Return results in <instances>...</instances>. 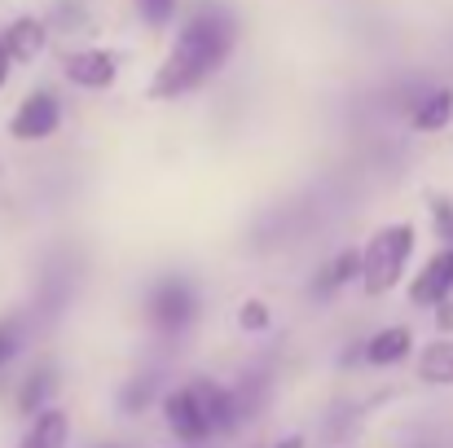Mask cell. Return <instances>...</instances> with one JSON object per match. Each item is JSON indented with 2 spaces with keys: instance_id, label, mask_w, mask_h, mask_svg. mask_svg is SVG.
<instances>
[{
  "instance_id": "cell-1",
  "label": "cell",
  "mask_w": 453,
  "mask_h": 448,
  "mask_svg": "<svg viewBox=\"0 0 453 448\" xmlns=\"http://www.w3.org/2000/svg\"><path fill=\"white\" fill-rule=\"evenodd\" d=\"M229 44H234V27H229L225 13H216V9L194 13L185 22V31L176 35L167 62L158 66V75H154V84H150V97L167 102V97H180V93L198 88L203 80H211L216 66L225 62Z\"/></svg>"
},
{
  "instance_id": "cell-2",
  "label": "cell",
  "mask_w": 453,
  "mask_h": 448,
  "mask_svg": "<svg viewBox=\"0 0 453 448\" xmlns=\"http://www.w3.org/2000/svg\"><path fill=\"white\" fill-rule=\"evenodd\" d=\"M410 255H414V229H410V224H388V229H379V233L365 242L361 269H357L365 295H388V291L401 282Z\"/></svg>"
},
{
  "instance_id": "cell-3",
  "label": "cell",
  "mask_w": 453,
  "mask_h": 448,
  "mask_svg": "<svg viewBox=\"0 0 453 448\" xmlns=\"http://www.w3.org/2000/svg\"><path fill=\"white\" fill-rule=\"evenodd\" d=\"M58 124H62L58 102H53L49 93H31V97L18 106V115H13L9 133H13L18 141H44V137H53V133H58Z\"/></svg>"
},
{
  "instance_id": "cell-4",
  "label": "cell",
  "mask_w": 453,
  "mask_h": 448,
  "mask_svg": "<svg viewBox=\"0 0 453 448\" xmlns=\"http://www.w3.org/2000/svg\"><path fill=\"white\" fill-rule=\"evenodd\" d=\"M163 418H167L172 436L185 440V444L211 440V427H207V418H203V409H198V400H194L189 387H180V391H172V396L163 400Z\"/></svg>"
},
{
  "instance_id": "cell-5",
  "label": "cell",
  "mask_w": 453,
  "mask_h": 448,
  "mask_svg": "<svg viewBox=\"0 0 453 448\" xmlns=\"http://www.w3.org/2000/svg\"><path fill=\"white\" fill-rule=\"evenodd\" d=\"M62 71L80 88H111L119 66H115V53H106V49H80L62 62Z\"/></svg>"
},
{
  "instance_id": "cell-6",
  "label": "cell",
  "mask_w": 453,
  "mask_h": 448,
  "mask_svg": "<svg viewBox=\"0 0 453 448\" xmlns=\"http://www.w3.org/2000/svg\"><path fill=\"white\" fill-rule=\"evenodd\" d=\"M453 291V247H445L441 255H432L427 260V269L414 277V286H410V299L414 303H423V308H432V303H445Z\"/></svg>"
},
{
  "instance_id": "cell-7",
  "label": "cell",
  "mask_w": 453,
  "mask_h": 448,
  "mask_svg": "<svg viewBox=\"0 0 453 448\" xmlns=\"http://www.w3.org/2000/svg\"><path fill=\"white\" fill-rule=\"evenodd\" d=\"M189 391H194V400H198V409H203V418H207L211 431H229V427L238 422V400H234V391H225L220 383L198 378V383H189Z\"/></svg>"
},
{
  "instance_id": "cell-8",
  "label": "cell",
  "mask_w": 453,
  "mask_h": 448,
  "mask_svg": "<svg viewBox=\"0 0 453 448\" xmlns=\"http://www.w3.org/2000/svg\"><path fill=\"white\" fill-rule=\"evenodd\" d=\"M150 316H154V325H163V330H180V325H189V316H194V295H189V286H180V282H163L150 299Z\"/></svg>"
},
{
  "instance_id": "cell-9",
  "label": "cell",
  "mask_w": 453,
  "mask_h": 448,
  "mask_svg": "<svg viewBox=\"0 0 453 448\" xmlns=\"http://www.w3.org/2000/svg\"><path fill=\"white\" fill-rule=\"evenodd\" d=\"M4 53H9V62H31V57H40V49H44V27L35 22V18H18V22H9V31H4Z\"/></svg>"
},
{
  "instance_id": "cell-10",
  "label": "cell",
  "mask_w": 453,
  "mask_h": 448,
  "mask_svg": "<svg viewBox=\"0 0 453 448\" xmlns=\"http://www.w3.org/2000/svg\"><path fill=\"white\" fill-rule=\"evenodd\" d=\"M66 436H71L66 414L62 409H40L35 422H31V431L22 436L18 448H66Z\"/></svg>"
},
{
  "instance_id": "cell-11",
  "label": "cell",
  "mask_w": 453,
  "mask_h": 448,
  "mask_svg": "<svg viewBox=\"0 0 453 448\" xmlns=\"http://www.w3.org/2000/svg\"><path fill=\"white\" fill-rule=\"evenodd\" d=\"M418 378L432 383V387H453V338L449 334L423 347V356H418Z\"/></svg>"
},
{
  "instance_id": "cell-12",
  "label": "cell",
  "mask_w": 453,
  "mask_h": 448,
  "mask_svg": "<svg viewBox=\"0 0 453 448\" xmlns=\"http://www.w3.org/2000/svg\"><path fill=\"white\" fill-rule=\"evenodd\" d=\"M410 347H414V334L405 325H392V330H383L365 343V361L370 365H396V361L410 356Z\"/></svg>"
},
{
  "instance_id": "cell-13",
  "label": "cell",
  "mask_w": 453,
  "mask_h": 448,
  "mask_svg": "<svg viewBox=\"0 0 453 448\" xmlns=\"http://www.w3.org/2000/svg\"><path fill=\"white\" fill-rule=\"evenodd\" d=\"M449 119H453V93L449 88H436V93L414 110V128H418V133H441Z\"/></svg>"
},
{
  "instance_id": "cell-14",
  "label": "cell",
  "mask_w": 453,
  "mask_h": 448,
  "mask_svg": "<svg viewBox=\"0 0 453 448\" xmlns=\"http://www.w3.org/2000/svg\"><path fill=\"white\" fill-rule=\"evenodd\" d=\"M49 391H53V374H49V369H35V374L22 383V391H18V409H22V414H40L44 400H49Z\"/></svg>"
},
{
  "instance_id": "cell-15",
  "label": "cell",
  "mask_w": 453,
  "mask_h": 448,
  "mask_svg": "<svg viewBox=\"0 0 453 448\" xmlns=\"http://www.w3.org/2000/svg\"><path fill=\"white\" fill-rule=\"evenodd\" d=\"M357 269H361V255H352V251H348V255H339V260H334V264H330V269L321 273V282H317V291L326 295V291H334V286H343V282H352V277H357Z\"/></svg>"
},
{
  "instance_id": "cell-16",
  "label": "cell",
  "mask_w": 453,
  "mask_h": 448,
  "mask_svg": "<svg viewBox=\"0 0 453 448\" xmlns=\"http://www.w3.org/2000/svg\"><path fill=\"white\" fill-rule=\"evenodd\" d=\"M133 4H137V13H142L146 27H167L172 13H176V0H133Z\"/></svg>"
},
{
  "instance_id": "cell-17",
  "label": "cell",
  "mask_w": 453,
  "mask_h": 448,
  "mask_svg": "<svg viewBox=\"0 0 453 448\" xmlns=\"http://www.w3.org/2000/svg\"><path fill=\"white\" fill-rule=\"evenodd\" d=\"M18 347H22V330H18V321H0V369L18 356Z\"/></svg>"
},
{
  "instance_id": "cell-18",
  "label": "cell",
  "mask_w": 453,
  "mask_h": 448,
  "mask_svg": "<svg viewBox=\"0 0 453 448\" xmlns=\"http://www.w3.org/2000/svg\"><path fill=\"white\" fill-rule=\"evenodd\" d=\"M238 321H242V330H269V308L260 299H247L242 312H238Z\"/></svg>"
},
{
  "instance_id": "cell-19",
  "label": "cell",
  "mask_w": 453,
  "mask_h": 448,
  "mask_svg": "<svg viewBox=\"0 0 453 448\" xmlns=\"http://www.w3.org/2000/svg\"><path fill=\"white\" fill-rule=\"evenodd\" d=\"M436 233L441 242H453V202H436Z\"/></svg>"
},
{
  "instance_id": "cell-20",
  "label": "cell",
  "mask_w": 453,
  "mask_h": 448,
  "mask_svg": "<svg viewBox=\"0 0 453 448\" xmlns=\"http://www.w3.org/2000/svg\"><path fill=\"white\" fill-rule=\"evenodd\" d=\"M441 312H436V321H441V330H453V303H436Z\"/></svg>"
},
{
  "instance_id": "cell-21",
  "label": "cell",
  "mask_w": 453,
  "mask_h": 448,
  "mask_svg": "<svg viewBox=\"0 0 453 448\" xmlns=\"http://www.w3.org/2000/svg\"><path fill=\"white\" fill-rule=\"evenodd\" d=\"M4 80H9V53H4V44H0V88H4Z\"/></svg>"
},
{
  "instance_id": "cell-22",
  "label": "cell",
  "mask_w": 453,
  "mask_h": 448,
  "mask_svg": "<svg viewBox=\"0 0 453 448\" xmlns=\"http://www.w3.org/2000/svg\"><path fill=\"white\" fill-rule=\"evenodd\" d=\"M273 448H303V436H287V440H278Z\"/></svg>"
}]
</instances>
